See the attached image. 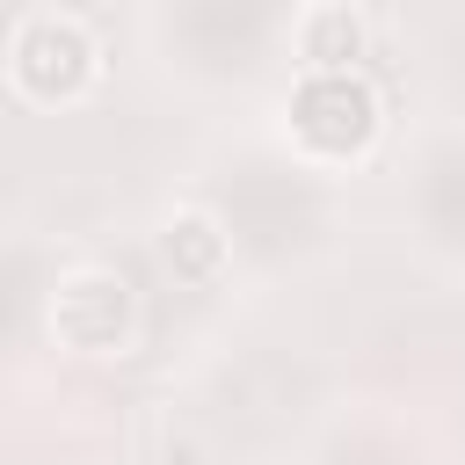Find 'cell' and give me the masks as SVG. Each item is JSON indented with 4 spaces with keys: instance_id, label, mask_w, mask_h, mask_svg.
Here are the masks:
<instances>
[{
    "instance_id": "6da1fadb",
    "label": "cell",
    "mask_w": 465,
    "mask_h": 465,
    "mask_svg": "<svg viewBox=\"0 0 465 465\" xmlns=\"http://www.w3.org/2000/svg\"><path fill=\"white\" fill-rule=\"evenodd\" d=\"M7 80L22 102H44V109L87 102L102 80V44L73 7H22L7 29Z\"/></svg>"
},
{
    "instance_id": "7a4b0ae2",
    "label": "cell",
    "mask_w": 465,
    "mask_h": 465,
    "mask_svg": "<svg viewBox=\"0 0 465 465\" xmlns=\"http://www.w3.org/2000/svg\"><path fill=\"white\" fill-rule=\"evenodd\" d=\"M283 124H291V145L320 167H349L378 145L385 131V102L371 87V73H298L291 94H283Z\"/></svg>"
},
{
    "instance_id": "3957f363",
    "label": "cell",
    "mask_w": 465,
    "mask_h": 465,
    "mask_svg": "<svg viewBox=\"0 0 465 465\" xmlns=\"http://www.w3.org/2000/svg\"><path fill=\"white\" fill-rule=\"evenodd\" d=\"M44 327L65 356H124L131 334H138V291L124 269H102V262H80L51 283V305H44Z\"/></svg>"
},
{
    "instance_id": "277c9868",
    "label": "cell",
    "mask_w": 465,
    "mask_h": 465,
    "mask_svg": "<svg viewBox=\"0 0 465 465\" xmlns=\"http://www.w3.org/2000/svg\"><path fill=\"white\" fill-rule=\"evenodd\" d=\"M291 51H298V73H356V58L371 51V22L349 0H312L291 22Z\"/></svg>"
},
{
    "instance_id": "5b68a950",
    "label": "cell",
    "mask_w": 465,
    "mask_h": 465,
    "mask_svg": "<svg viewBox=\"0 0 465 465\" xmlns=\"http://www.w3.org/2000/svg\"><path fill=\"white\" fill-rule=\"evenodd\" d=\"M225 262H232V240H225V225H218L211 211H174V218L160 225V269H167L174 283L203 291V283L225 276Z\"/></svg>"
}]
</instances>
